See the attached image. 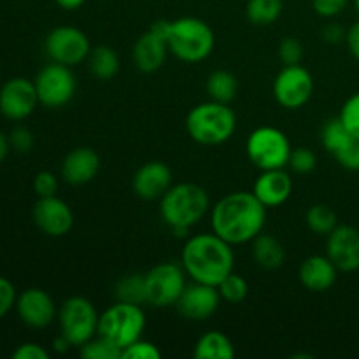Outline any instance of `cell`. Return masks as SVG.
Instances as JSON below:
<instances>
[{
  "instance_id": "2e32d148",
  "label": "cell",
  "mask_w": 359,
  "mask_h": 359,
  "mask_svg": "<svg viewBox=\"0 0 359 359\" xmlns=\"http://www.w3.org/2000/svg\"><path fill=\"white\" fill-rule=\"evenodd\" d=\"M326 256L339 272L359 270V230L349 224H339L326 242Z\"/></svg>"
},
{
  "instance_id": "ac0fdd59",
  "label": "cell",
  "mask_w": 359,
  "mask_h": 359,
  "mask_svg": "<svg viewBox=\"0 0 359 359\" xmlns=\"http://www.w3.org/2000/svg\"><path fill=\"white\" fill-rule=\"evenodd\" d=\"M252 193L266 209L280 207L290 200L293 193V179L284 168L262 170L252 186Z\"/></svg>"
},
{
  "instance_id": "f35d334b",
  "label": "cell",
  "mask_w": 359,
  "mask_h": 359,
  "mask_svg": "<svg viewBox=\"0 0 359 359\" xmlns=\"http://www.w3.org/2000/svg\"><path fill=\"white\" fill-rule=\"evenodd\" d=\"M340 165L347 170H359V139H353L346 147L333 154Z\"/></svg>"
},
{
  "instance_id": "5bb4252c",
  "label": "cell",
  "mask_w": 359,
  "mask_h": 359,
  "mask_svg": "<svg viewBox=\"0 0 359 359\" xmlns=\"http://www.w3.org/2000/svg\"><path fill=\"white\" fill-rule=\"evenodd\" d=\"M34 223L48 237H63L74 226V212L58 196L39 198L34 205Z\"/></svg>"
},
{
  "instance_id": "e0dca14e",
  "label": "cell",
  "mask_w": 359,
  "mask_h": 359,
  "mask_svg": "<svg viewBox=\"0 0 359 359\" xmlns=\"http://www.w3.org/2000/svg\"><path fill=\"white\" fill-rule=\"evenodd\" d=\"M20 319L30 328H48L56 318V307L49 293L41 287L25 290L16 300Z\"/></svg>"
},
{
  "instance_id": "7bdbcfd3",
  "label": "cell",
  "mask_w": 359,
  "mask_h": 359,
  "mask_svg": "<svg viewBox=\"0 0 359 359\" xmlns=\"http://www.w3.org/2000/svg\"><path fill=\"white\" fill-rule=\"evenodd\" d=\"M321 35L328 44H339V42L346 41L347 34L339 23H328L325 28H323Z\"/></svg>"
},
{
  "instance_id": "484cf974",
  "label": "cell",
  "mask_w": 359,
  "mask_h": 359,
  "mask_svg": "<svg viewBox=\"0 0 359 359\" xmlns=\"http://www.w3.org/2000/svg\"><path fill=\"white\" fill-rule=\"evenodd\" d=\"M207 93H209L210 100L221 102V104H230L235 100L238 91V81L228 70H214L209 77H207Z\"/></svg>"
},
{
  "instance_id": "7c38bea8",
  "label": "cell",
  "mask_w": 359,
  "mask_h": 359,
  "mask_svg": "<svg viewBox=\"0 0 359 359\" xmlns=\"http://www.w3.org/2000/svg\"><path fill=\"white\" fill-rule=\"evenodd\" d=\"M273 97L284 109H302L309 104L314 93L312 74L302 65H287L280 70L273 81Z\"/></svg>"
},
{
  "instance_id": "8992f818",
  "label": "cell",
  "mask_w": 359,
  "mask_h": 359,
  "mask_svg": "<svg viewBox=\"0 0 359 359\" xmlns=\"http://www.w3.org/2000/svg\"><path fill=\"white\" fill-rule=\"evenodd\" d=\"M146 328V314L139 304L119 302L105 309L98 321V335L111 340L119 349H126L130 344L142 339Z\"/></svg>"
},
{
  "instance_id": "60d3db41",
  "label": "cell",
  "mask_w": 359,
  "mask_h": 359,
  "mask_svg": "<svg viewBox=\"0 0 359 359\" xmlns=\"http://www.w3.org/2000/svg\"><path fill=\"white\" fill-rule=\"evenodd\" d=\"M16 290H14L13 283L7 280L6 277H0V319L16 305Z\"/></svg>"
},
{
  "instance_id": "8d00e7d4",
  "label": "cell",
  "mask_w": 359,
  "mask_h": 359,
  "mask_svg": "<svg viewBox=\"0 0 359 359\" xmlns=\"http://www.w3.org/2000/svg\"><path fill=\"white\" fill-rule=\"evenodd\" d=\"M34 189L39 198L55 196L56 191H58V179H56V175L53 172H39L34 179Z\"/></svg>"
},
{
  "instance_id": "b9f144b4",
  "label": "cell",
  "mask_w": 359,
  "mask_h": 359,
  "mask_svg": "<svg viewBox=\"0 0 359 359\" xmlns=\"http://www.w3.org/2000/svg\"><path fill=\"white\" fill-rule=\"evenodd\" d=\"M14 359H49V353L42 346L34 342L21 344L13 353Z\"/></svg>"
},
{
  "instance_id": "9c48e42d",
  "label": "cell",
  "mask_w": 359,
  "mask_h": 359,
  "mask_svg": "<svg viewBox=\"0 0 359 359\" xmlns=\"http://www.w3.org/2000/svg\"><path fill=\"white\" fill-rule=\"evenodd\" d=\"M146 280V304L153 307H172L179 302L182 291L186 290V272L182 265L174 262H163L154 265L147 273Z\"/></svg>"
},
{
  "instance_id": "603a6c76",
  "label": "cell",
  "mask_w": 359,
  "mask_h": 359,
  "mask_svg": "<svg viewBox=\"0 0 359 359\" xmlns=\"http://www.w3.org/2000/svg\"><path fill=\"white\" fill-rule=\"evenodd\" d=\"M252 258L256 265L265 270H277L286 262V251L276 237L269 233H259L252 241Z\"/></svg>"
},
{
  "instance_id": "d4e9b609",
  "label": "cell",
  "mask_w": 359,
  "mask_h": 359,
  "mask_svg": "<svg viewBox=\"0 0 359 359\" xmlns=\"http://www.w3.org/2000/svg\"><path fill=\"white\" fill-rule=\"evenodd\" d=\"M88 67L93 77L100 81H111L119 72V56L111 46H97L91 48Z\"/></svg>"
},
{
  "instance_id": "d6986e66",
  "label": "cell",
  "mask_w": 359,
  "mask_h": 359,
  "mask_svg": "<svg viewBox=\"0 0 359 359\" xmlns=\"http://www.w3.org/2000/svg\"><path fill=\"white\" fill-rule=\"evenodd\" d=\"M172 186V172L163 161H147L132 179V189L139 198H161Z\"/></svg>"
},
{
  "instance_id": "83f0119b",
  "label": "cell",
  "mask_w": 359,
  "mask_h": 359,
  "mask_svg": "<svg viewBox=\"0 0 359 359\" xmlns=\"http://www.w3.org/2000/svg\"><path fill=\"white\" fill-rule=\"evenodd\" d=\"M353 139H356V137L347 130V126L344 125L340 116L339 118L328 119L321 130L323 146H325V149L332 154L339 153V151L342 149V147H346Z\"/></svg>"
},
{
  "instance_id": "7a4b0ae2",
  "label": "cell",
  "mask_w": 359,
  "mask_h": 359,
  "mask_svg": "<svg viewBox=\"0 0 359 359\" xmlns=\"http://www.w3.org/2000/svg\"><path fill=\"white\" fill-rule=\"evenodd\" d=\"M181 265L195 283L217 287L235 269L233 245L214 231L193 235L182 248Z\"/></svg>"
},
{
  "instance_id": "6da1fadb",
  "label": "cell",
  "mask_w": 359,
  "mask_h": 359,
  "mask_svg": "<svg viewBox=\"0 0 359 359\" xmlns=\"http://www.w3.org/2000/svg\"><path fill=\"white\" fill-rule=\"evenodd\" d=\"M212 231L228 244L255 241L266 224V207L252 191H233L214 203L210 210Z\"/></svg>"
},
{
  "instance_id": "c3c4849f",
  "label": "cell",
  "mask_w": 359,
  "mask_h": 359,
  "mask_svg": "<svg viewBox=\"0 0 359 359\" xmlns=\"http://www.w3.org/2000/svg\"><path fill=\"white\" fill-rule=\"evenodd\" d=\"M354 6H356V11L359 13V0H354Z\"/></svg>"
},
{
  "instance_id": "f1b7e54d",
  "label": "cell",
  "mask_w": 359,
  "mask_h": 359,
  "mask_svg": "<svg viewBox=\"0 0 359 359\" xmlns=\"http://www.w3.org/2000/svg\"><path fill=\"white\" fill-rule=\"evenodd\" d=\"M305 221H307V226L311 228V231H314L316 235H326V237L339 226L335 210L326 203L311 205V209L305 214Z\"/></svg>"
},
{
  "instance_id": "7dc6e473",
  "label": "cell",
  "mask_w": 359,
  "mask_h": 359,
  "mask_svg": "<svg viewBox=\"0 0 359 359\" xmlns=\"http://www.w3.org/2000/svg\"><path fill=\"white\" fill-rule=\"evenodd\" d=\"M9 147H11L9 139H7V137L4 135L2 132H0V163H2V161L6 160L7 153H9Z\"/></svg>"
},
{
  "instance_id": "d590c367",
  "label": "cell",
  "mask_w": 359,
  "mask_h": 359,
  "mask_svg": "<svg viewBox=\"0 0 359 359\" xmlns=\"http://www.w3.org/2000/svg\"><path fill=\"white\" fill-rule=\"evenodd\" d=\"M123 359H160L161 353L154 344L147 340H135L126 349H123Z\"/></svg>"
},
{
  "instance_id": "1f68e13d",
  "label": "cell",
  "mask_w": 359,
  "mask_h": 359,
  "mask_svg": "<svg viewBox=\"0 0 359 359\" xmlns=\"http://www.w3.org/2000/svg\"><path fill=\"white\" fill-rule=\"evenodd\" d=\"M217 291L221 294V300H224L226 304H241L248 298L249 294V284L248 280L244 279L238 273L231 272L226 279H223V283L217 286Z\"/></svg>"
},
{
  "instance_id": "cb8c5ba5",
  "label": "cell",
  "mask_w": 359,
  "mask_h": 359,
  "mask_svg": "<svg viewBox=\"0 0 359 359\" xmlns=\"http://www.w3.org/2000/svg\"><path fill=\"white\" fill-rule=\"evenodd\" d=\"M193 356L196 359H233L235 347L224 333L212 330L200 337Z\"/></svg>"
},
{
  "instance_id": "9a60e30c",
  "label": "cell",
  "mask_w": 359,
  "mask_h": 359,
  "mask_svg": "<svg viewBox=\"0 0 359 359\" xmlns=\"http://www.w3.org/2000/svg\"><path fill=\"white\" fill-rule=\"evenodd\" d=\"M221 304V294L216 286L203 283H193L186 286L181 298L175 304L182 318L189 321H205Z\"/></svg>"
},
{
  "instance_id": "74e56055",
  "label": "cell",
  "mask_w": 359,
  "mask_h": 359,
  "mask_svg": "<svg viewBox=\"0 0 359 359\" xmlns=\"http://www.w3.org/2000/svg\"><path fill=\"white\" fill-rule=\"evenodd\" d=\"M9 144L14 151H18V153H30V151L34 149L35 144L34 133L28 128H25V126H18V128H14L13 132H11Z\"/></svg>"
},
{
  "instance_id": "836d02e7",
  "label": "cell",
  "mask_w": 359,
  "mask_h": 359,
  "mask_svg": "<svg viewBox=\"0 0 359 359\" xmlns=\"http://www.w3.org/2000/svg\"><path fill=\"white\" fill-rule=\"evenodd\" d=\"M279 58L287 65H300L302 58H304V46L297 37H286L279 44Z\"/></svg>"
},
{
  "instance_id": "ffe728a7",
  "label": "cell",
  "mask_w": 359,
  "mask_h": 359,
  "mask_svg": "<svg viewBox=\"0 0 359 359\" xmlns=\"http://www.w3.org/2000/svg\"><path fill=\"white\" fill-rule=\"evenodd\" d=\"M100 170V156L91 147H76L70 151L62 163L63 181L72 186L88 184Z\"/></svg>"
},
{
  "instance_id": "d6a6232c",
  "label": "cell",
  "mask_w": 359,
  "mask_h": 359,
  "mask_svg": "<svg viewBox=\"0 0 359 359\" xmlns=\"http://www.w3.org/2000/svg\"><path fill=\"white\" fill-rule=\"evenodd\" d=\"M287 165L297 174H311L316 168V165H318V156L309 147H297V149L291 151Z\"/></svg>"
},
{
  "instance_id": "4dcf8cb0",
  "label": "cell",
  "mask_w": 359,
  "mask_h": 359,
  "mask_svg": "<svg viewBox=\"0 0 359 359\" xmlns=\"http://www.w3.org/2000/svg\"><path fill=\"white\" fill-rule=\"evenodd\" d=\"M79 354L84 359H121L123 351L111 340L97 335L83 347H79Z\"/></svg>"
},
{
  "instance_id": "ba28073f",
  "label": "cell",
  "mask_w": 359,
  "mask_h": 359,
  "mask_svg": "<svg viewBox=\"0 0 359 359\" xmlns=\"http://www.w3.org/2000/svg\"><path fill=\"white\" fill-rule=\"evenodd\" d=\"M245 151L249 160L259 170H273L286 167L293 149L283 130L276 126H259L248 137Z\"/></svg>"
},
{
  "instance_id": "3957f363",
  "label": "cell",
  "mask_w": 359,
  "mask_h": 359,
  "mask_svg": "<svg viewBox=\"0 0 359 359\" xmlns=\"http://www.w3.org/2000/svg\"><path fill=\"white\" fill-rule=\"evenodd\" d=\"M210 207L209 193L195 182H181L168 188L161 196L160 216L175 237H186L189 228L207 216Z\"/></svg>"
},
{
  "instance_id": "bcb514c9",
  "label": "cell",
  "mask_w": 359,
  "mask_h": 359,
  "mask_svg": "<svg viewBox=\"0 0 359 359\" xmlns=\"http://www.w3.org/2000/svg\"><path fill=\"white\" fill-rule=\"evenodd\" d=\"M55 2L58 4V6L62 7V9L76 11V9H79V7H83L86 0H55Z\"/></svg>"
},
{
  "instance_id": "f546056e",
  "label": "cell",
  "mask_w": 359,
  "mask_h": 359,
  "mask_svg": "<svg viewBox=\"0 0 359 359\" xmlns=\"http://www.w3.org/2000/svg\"><path fill=\"white\" fill-rule=\"evenodd\" d=\"M116 298L130 304H146V280L144 273H130L116 284Z\"/></svg>"
},
{
  "instance_id": "5b68a950",
  "label": "cell",
  "mask_w": 359,
  "mask_h": 359,
  "mask_svg": "<svg viewBox=\"0 0 359 359\" xmlns=\"http://www.w3.org/2000/svg\"><path fill=\"white\" fill-rule=\"evenodd\" d=\"M168 51L184 63H198L209 58L216 46L212 28L209 23L195 16L177 18L170 21L167 37Z\"/></svg>"
},
{
  "instance_id": "4316f807",
  "label": "cell",
  "mask_w": 359,
  "mask_h": 359,
  "mask_svg": "<svg viewBox=\"0 0 359 359\" xmlns=\"http://www.w3.org/2000/svg\"><path fill=\"white\" fill-rule=\"evenodd\" d=\"M283 9V0H249L245 6V16L256 27H269L279 20Z\"/></svg>"
},
{
  "instance_id": "ee69618b",
  "label": "cell",
  "mask_w": 359,
  "mask_h": 359,
  "mask_svg": "<svg viewBox=\"0 0 359 359\" xmlns=\"http://www.w3.org/2000/svg\"><path fill=\"white\" fill-rule=\"evenodd\" d=\"M346 42H347V48H349L351 55L359 62V21L354 23L353 27L349 28L346 35Z\"/></svg>"
},
{
  "instance_id": "4fadbf2b",
  "label": "cell",
  "mask_w": 359,
  "mask_h": 359,
  "mask_svg": "<svg viewBox=\"0 0 359 359\" xmlns=\"http://www.w3.org/2000/svg\"><path fill=\"white\" fill-rule=\"evenodd\" d=\"M39 97L35 84L25 77H13L0 90V112L7 119H27L35 111Z\"/></svg>"
},
{
  "instance_id": "ab89813d",
  "label": "cell",
  "mask_w": 359,
  "mask_h": 359,
  "mask_svg": "<svg viewBox=\"0 0 359 359\" xmlns=\"http://www.w3.org/2000/svg\"><path fill=\"white\" fill-rule=\"evenodd\" d=\"M349 0H312L316 14L323 18H335L347 7Z\"/></svg>"
},
{
  "instance_id": "277c9868",
  "label": "cell",
  "mask_w": 359,
  "mask_h": 359,
  "mask_svg": "<svg viewBox=\"0 0 359 359\" xmlns=\"http://www.w3.org/2000/svg\"><path fill=\"white\" fill-rule=\"evenodd\" d=\"M186 130L188 135L202 146H219L233 137L237 130V116L228 104L214 100L203 102L188 112Z\"/></svg>"
},
{
  "instance_id": "e575fe53",
  "label": "cell",
  "mask_w": 359,
  "mask_h": 359,
  "mask_svg": "<svg viewBox=\"0 0 359 359\" xmlns=\"http://www.w3.org/2000/svg\"><path fill=\"white\" fill-rule=\"evenodd\" d=\"M340 119H342L344 125L347 126V130H349L356 139H359V91L354 93L353 97L347 98L346 104L342 105Z\"/></svg>"
},
{
  "instance_id": "52a82bcc",
  "label": "cell",
  "mask_w": 359,
  "mask_h": 359,
  "mask_svg": "<svg viewBox=\"0 0 359 359\" xmlns=\"http://www.w3.org/2000/svg\"><path fill=\"white\" fill-rule=\"evenodd\" d=\"M58 321L60 333L72 344V347H83L98 335L100 314L88 298L70 297L60 307Z\"/></svg>"
},
{
  "instance_id": "44dd1931",
  "label": "cell",
  "mask_w": 359,
  "mask_h": 359,
  "mask_svg": "<svg viewBox=\"0 0 359 359\" xmlns=\"http://www.w3.org/2000/svg\"><path fill=\"white\" fill-rule=\"evenodd\" d=\"M337 273H339V269L333 265L332 259L321 255L305 258L298 270L302 286L312 293H325L332 290L337 283Z\"/></svg>"
},
{
  "instance_id": "7402d4cb",
  "label": "cell",
  "mask_w": 359,
  "mask_h": 359,
  "mask_svg": "<svg viewBox=\"0 0 359 359\" xmlns=\"http://www.w3.org/2000/svg\"><path fill=\"white\" fill-rule=\"evenodd\" d=\"M168 44L163 37L154 34L153 30H147L146 34L137 39L133 46V63L137 69L144 74H153L165 65V60L168 55Z\"/></svg>"
},
{
  "instance_id": "8fae6325",
  "label": "cell",
  "mask_w": 359,
  "mask_h": 359,
  "mask_svg": "<svg viewBox=\"0 0 359 359\" xmlns=\"http://www.w3.org/2000/svg\"><path fill=\"white\" fill-rule=\"evenodd\" d=\"M44 48L51 62L76 67L88 60L91 44L88 35L76 27H56L48 34Z\"/></svg>"
},
{
  "instance_id": "f6af8a7d",
  "label": "cell",
  "mask_w": 359,
  "mask_h": 359,
  "mask_svg": "<svg viewBox=\"0 0 359 359\" xmlns=\"http://www.w3.org/2000/svg\"><path fill=\"white\" fill-rule=\"evenodd\" d=\"M70 347H72V344H70L69 340H67L65 337L62 335V333H60V335L56 337L55 340H53V349H55V353H58V354H65L67 351L70 349Z\"/></svg>"
},
{
  "instance_id": "30bf717a",
  "label": "cell",
  "mask_w": 359,
  "mask_h": 359,
  "mask_svg": "<svg viewBox=\"0 0 359 359\" xmlns=\"http://www.w3.org/2000/svg\"><path fill=\"white\" fill-rule=\"evenodd\" d=\"M39 104L48 109H60L76 95V76L70 67L51 62L37 74L34 81Z\"/></svg>"
}]
</instances>
